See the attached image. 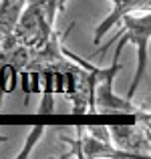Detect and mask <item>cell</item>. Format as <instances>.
I'll return each mask as SVG.
<instances>
[{
    "mask_svg": "<svg viewBox=\"0 0 151 159\" xmlns=\"http://www.w3.org/2000/svg\"><path fill=\"white\" fill-rule=\"evenodd\" d=\"M61 141L65 145H69V151H65L61 157H87V159H95V157H129L125 151L117 149L111 143L109 137V129L107 127H77V137L61 135Z\"/></svg>",
    "mask_w": 151,
    "mask_h": 159,
    "instance_id": "3",
    "label": "cell"
},
{
    "mask_svg": "<svg viewBox=\"0 0 151 159\" xmlns=\"http://www.w3.org/2000/svg\"><path fill=\"white\" fill-rule=\"evenodd\" d=\"M121 20H123V28H121L103 48H97V51H93L91 54L99 52V58H103L105 52H107V48H111V44L115 43L119 36H121L123 43L135 44L137 47V70H135L131 87H129L127 95H125V99L131 101V99L135 97L143 77H145V70H147V61H149L147 47H149V36H151V14H149V10H145V12H127V14L121 16Z\"/></svg>",
    "mask_w": 151,
    "mask_h": 159,
    "instance_id": "2",
    "label": "cell"
},
{
    "mask_svg": "<svg viewBox=\"0 0 151 159\" xmlns=\"http://www.w3.org/2000/svg\"><path fill=\"white\" fill-rule=\"evenodd\" d=\"M131 125H111L109 137L117 149L125 151L129 157H149V121L151 115L133 117Z\"/></svg>",
    "mask_w": 151,
    "mask_h": 159,
    "instance_id": "4",
    "label": "cell"
},
{
    "mask_svg": "<svg viewBox=\"0 0 151 159\" xmlns=\"http://www.w3.org/2000/svg\"><path fill=\"white\" fill-rule=\"evenodd\" d=\"M6 139H8L6 135H0V143H4V141H6Z\"/></svg>",
    "mask_w": 151,
    "mask_h": 159,
    "instance_id": "7",
    "label": "cell"
},
{
    "mask_svg": "<svg viewBox=\"0 0 151 159\" xmlns=\"http://www.w3.org/2000/svg\"><path fill=\"white\" fill-rule=\"evenodd\" d=\"M113 2V10L103 22L95 28V36H93V44L97 47L105 34L113 28V24H117L121 20V16L127 12H145L151 8V0H111Z\"/></svg>",
    "mask_w": 151,
    "mask_h": 159,
    "instance_id": "5",
    "label": "cell"
},
{
    "mask_svg": "<svg viewBox=\"0 0 151 159\" xmlns=\"http://www.w3.org/2000/svg\"><path fill=\"white\" fill-rule=\"evenodd\" d=\"M61 51L75 61L79 66L91 70L93 73V105H95V113H101V115H107V113H127V115H133V117H145V115H151L149 109L145 107H137L133 105L129 99L125 97H117L113 93V81H115L117 73L121 70V65H119V58H121V52L123 48L117 47L115 48V57H113V65L103 69V66H95L91 65L87 58L79 57V54H73L66 47H61Z\"/></svg>",
    "mask_w": 151,
    "mask_h": 159,
    "instance_id": "1",
    "label": "cell"
},
{
    "mask_svg": "<svg viewBox=\"0 0 151 159\" xmlns=\"http://www.w3.org/2000/svg\"><path fill=\"white\" fill-rule=\"evenodd\" d=\"M43 135H44V125H36V127H34V129L30 131V135L26 137V143H24L22 151H20V153H18L16 157H18V159H24V157H28V153H30V149L34 147V143H36V141H39V139H40Z\"/></svg>",
    "mask_w": 151,
    "mask_h": 159,
    "instance_id": "6",
    "label": "cell"
}]
</instances>
